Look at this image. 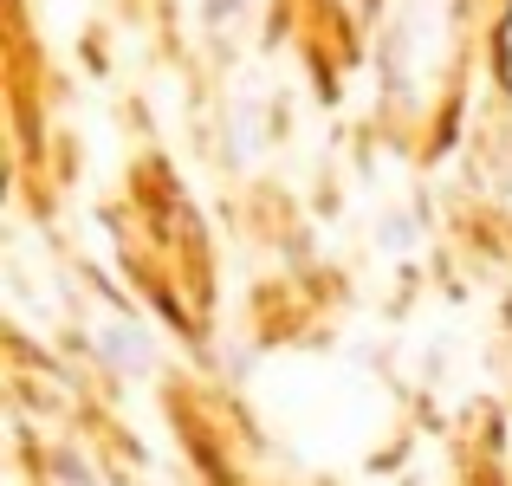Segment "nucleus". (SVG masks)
<instances>
[{
	"instance_id": "f03ea898",
	"label": "nucleus",
	"mask_w": 512,
	"mask_h": 486,
	"mask_svg": "<svg viewBox=\"0 0 512 486\" xmlns=\"http://www.w3.org/2000/svg\"><path fill=\"white\" fill-rule=\"evenodd\" d=\"M409 240H415V221L409 214H389L383 221V247H409Z\"/></svg>"
},
{
	"instance_id": "f257e3e1",
	"label": "nucleus",
	"mask_w": 512,
	"mask_h": 486,
	"mask_svg": "<svg viewBox=\"0 0 512 486\" xmlns=\"http://www.w3.org/2000/svg\"><path fill=\"white\" fill-rule=\"evenodd\" d=\"M98 350H104V363H117V370H143V363H150V344H143V331H130V324H104Z\"/></svg>"
},
{
	"instance_id": "7ed1b4c3",
	"label": "nucleus",
	"mask_w": 512,
	"mask_h": 486,
	"mask_svg": "<svg viewBox=\"0 0 512 486\" xmlns=\"http://www.w3.org/2000/svg\"><path fill=\"white\" fill-rule=\"evenodd\" d=\"M201 13L221 26V20H234V13H240V0H201Z\"/></svg>"
}]
</instances>
